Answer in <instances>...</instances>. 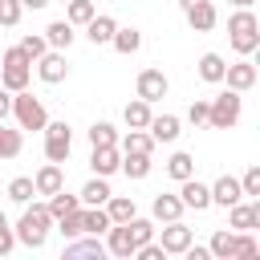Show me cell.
Segmentation results:
<instances>
[{
    "label": "cell",
    "mask_w": 260,
    "mask_h": 260,
    "mask_svg": "<svg viewBox=\"0 0 260 260\" xmlns=\"http://www.w3.org/2000/svg\"><path fill=\"white\" fill-rule=\"evenodd\" d=\"M114 28H118V20H114V16H106V12L98 16V12H93V20L85 24V37H89L93 45H110V37H114Z\"/></svg>",
    "instance_id": "22"
},
{
    "label": "cell",
    "mask_w": 260,
    "mask_h": 260,
    "mask_svg": "<svg viewBox=\"0 0 260 260\" xmlns=\"http://www.w3.org/2000/svg\"><path fill=\"white\" fill-rule=\"evenodd\" d=\"M61 187H65V171H61V162H45V167L32 175V191L45 195V199H49L53 191H61Z\"/></svg>",
    "instance_id": "14"
},
{
    "label": "cell",
    "mask_w": 260,
    "mask_h": 260,
    "mask_svg": "<svg viewBox=\"0 0 260 260\" xmlns=\"http://www.w3.org/2000/svg\"><path fill=\"white\" fill-rule=\"evenodd\" d=\"M73 150V130L69 122H45V158L49 162H65Z\"/></svg>",
    "instance_id": "6"
},
{
    "label": "cell",
    "mask_w": 260,
    "mask_h": 260,
    "mask_svg": "<svg viewBox=\"0 0 260 260\" xmlns=\"http://www.w3.org/2000/svg\"><path fill=\"white\" fill-rule=\"evenodd\" d=\"M41 37L49 41V49H69L77 32H73V24H69V20H53V24H49V28L41 32Z\"/></svg>",
    "instance_id": "25"
},
{
    "label": "cell",
    "mask_w": 260,
    "mask_h": 260,
    "mask_svg": "<svg viewBox=\"0 0 260 260\" xmlns=\"http://www.w3.org/2000/svg\"><path fill=\"white\" fill-rule=\"evenodd\" d=\"M179 199H183V207H191V211H207V207H211V187L191 175V179L179 183Z\"/></svg>",
    "instance_id": "11"
},
{
    "label": "cell",
    "mask_w": 260,
    "mask_h": 260,
    "mask_svg": "<svg viewBox=\"0 0 260 260\" xmlns=\"http://www.w3.org/2000/svg\"><path fill=\"white\" fill-rule=\"evenodd\" d=\"M57 232H61L65 240H73V236H85V223H81V207H77V211H69V215H61V219H57Z\"/></svg>",
    "instance_id": "39"
},
{
    "label": "cell",
    "mask_w": 260,
    "mask_h": 260,
    "mask_svg": "<svg viewBox=\"0 0 260 260\" xmlns=\"http://www.w3.org/2000/svg\"><path fill=\"white\" fill-rule=\"evenodd\" d=\"M45 207H49V215H53V223H57L61 215H69V211H77V207H81V199H77V195H69V191L61 187V191H53V195L45 199Z\"/></svg>",
    "instance_id": "24"
},
{
    "label": "cell",
    "mask_w": 260,
    "mask_h": 260,
    "mask_svg": "<svg viewBox=\"0 0 260 260\" xmlns=\"http://www.w3.org/2000/svg\"><path fill=\"white\" fill-rule=\"evenodd\" d=\"M240 110H244V93L223 89V93H215V98L207 102V126H211V130H232V126L240 122Z\"/></svg>",
    "instance_id": "4"
},
{
    "label": "cell",
    "mask_w": 260,
    "mask_h": 260,
    "mask_svg": "<svg viewBox=\"0 0 260 260\" xmlns=\"http://www.w3.org/2000/svg\"><path fill=\"white\" fill-rule=\"evenodd\" d=\"M228 41H232V49L240 57H252L260 49V20H256L252 8H236L228 16Z\"/></svg>",
    "instance_id": "2"
},
{
    "label": "cell",
    "mask_w": 260,
    "mask_h": 260,
    "mask_svg": "<svg viewBox=\"0 0 260 260\" xmlns=\"http://www.w3.org/2000/svg\"><path fill=\"white\" fill-rule=\"evenodd\" d=\"M32 69H37V77H41L45 85H61V81L69 77V61H65V49H45V53L32 61Z\"/></svg>",
    "instance_id": "7"
},
{
    "label": "cell",
    "mask_w": 260,
    "mask_h": 260,
    "mask_svg": "<svg viewBox=\"0 0 260 260\" xmlns=\"http://www.w3.org/2000/svg\"><path fill=\"white\" fill-rule=\"evenodd\" d=\"M4 114H12V93L0 85V118H4Z\"/></svg>",
    "instance_id": "46"
},
{
    "label": "cell",
    "mask_w": 260,
    "mask_h": 260,
    "mask_svg": "<svg viewBox=\"0 0 260 260\" xmlns=\"http://www.w3.org/2000/svg\"><path fill=\"white\" fill-rule=\"evenodd\" d=\"M45 49H49V41H45V37H41V32H28V37H24V41H20V53H24V57H28V61H37V57H41V53H45Z\"/></svg>",
    "instance_id": "41"
},
{
    "label": "cell",
    "mask_w": 260,
    "mask_h": 260,
    "mask_svg": "<svg viewBox=\"0 0 260 260\" xmlns=\"http://www.w3.org/2000/svg\"><path fill=\"white\" fill-rule=\"evenodd\" d=\"M134 89H138V98H142V102H150V106H154L158 98H167V93H171V81H167V73H162V69H142V73H138V81H134Z\"/></svg>",
    "instance_id": "9"
},
{
    "label": "cell",
    "mask_w": 260,
    "mask_h": 260,
    "mask_svg": "<svg viewBox=\"0 0 260 260\" xmlns=\"http://www.w3.org/2000/svg\"><path fill=\"white\" fill-rule=\"evenodd\" d=\"M106 215H110V223H126L130 215H138V207H134L130 195H110L106 199Z\"/></svg>",
    "instance_id": "27"
},
{
    "label": "cell",
    "mask_w": 260,
    "mask_h": 260,
    "mask_svg": "<svg viewBox=\"0 0 260 260\" xmlns=\"http://www.w3.org/2000/svg\"><path fill=\"white\" fill-rule=\"evenodd\" d=\"M81 223H85V236H106L110 215H106V207H81Z\"/></svg>",
    "instance_id": "32"
},
{
    "label": "cell",
    "mask_w": 260,
    "mask_h": 260,
    "mask_svg": "<svg viewBox=\"0 0 260 260\" xmlns=\"http://www.w3.org/2000/svg\"><path fill=\"white\" fill-rule=\"evenodd\" d=\"M20 16H24V4L20 0H0V24H20Z\"/></svg>",
    "instance_id": "42"
},
{
    "label": "cell",
    "mask_w": 260,
    "mask_h": 260,
    "mask_svg": "<svg viewBox=\"0 0 260 260\" xmlns=\"http://www.w3.org/2000/svg\"><path fill=\"white\" fill-rule=\"evenodd\" d=\"M183 122L175 118V114H150V122H146V134L154 138V142H175L183 130H179Z\"/></svg>",
    "instance_id": "15"
},
{
    "label": "cell",
    "mask_w": 260,
    "mask_h": 260,
    "mask_svg": "<svg viewBox=\"0 0 260 260\" xmlns=\"http://www.w3.org/2000/svg\"><path fill=\"white\" fill-rule=\"evenodd\" d=\"M118 150H122V154H154V138H150L146 130H130Z\"/></svg>",
    "instance_id": "29"
},
{
    "label": "cell",
    "mask_w": 260,
    "mask_h": 260,
    "mask_svg": "<svg viewBox=\"0 0 260 260\" xmlns=\"http://www.w3.org/2000/svg\"><path fill=\"white\" fill-rule=\"evenodd\" d=\"M228 4H236V8H252L256 0H228Z\"/></svg>",
    "instance_id": "48"
},
{
    "label": "cell",
    "mask_w": 260,
    "mask_h": 260,
    "mask_svg": "<svg viewBox=\"0 0 260 260\" xmlns=\"http://www.w3.org/2000/svg\"><path fill=\"white\" fill-rule=\"evenodd\" d=\"M240 191H244V195H260V167H248V171H244Z\"/></svg>",
    "instance_id": "45"
},
{
    "label": "cell",
    "mask_w": 260,
    "mask_h": 260,
    "mask_svg": "<svg viewBox=\"0 0 260 260\" xmlns=\"http://www.w3.org/2000/svg\"><path fill=\"white\" fill-rule=\"evenodd\" d=\"M126 228H130V236H134V244H146V240H154V219H142V215H130V219H126Z\"/></svg>",
    "instance_id": "40"
},
{
    "label": "cell",
    "mask_w": 260,
    "mask_h": 260,
    "mask_svg": "<svg viewBox=\"0 0 260 260\" xmlns=\"http://www.w3.org/2000/svg\"><path fill=\"white\" fill-rule=\"evenodd\" d=\"M20 4H24V8H32V12H37V8H45V4H53V0H20Z\"/></svg>",
    "instance_id": "47"
},
{
    "label": "cell",
    "mask_w": 260,
    "mask_h": 260,
    "mask_svg": "<svg viewBox=\"0 0 260 260\" xmlns=\"http://www.w3.org/2000/svg\"><path fill=\"white\" fill-rule=\"evenodd\" d=\"M16 248V232H12V223H8V215L0 211V256H8Z\"/></svg>",
    "instance_id": "43"
},
{
    "label": "cell",
    "mask_w": 260,
    "mask_h": 260,
    "mask_svg": "<svg viewBox=\"0 0 260 260\" xmlns=\"http://www.w3.org/2000/svg\"><path fill=\"white\" fill-rule=\"evenodd\" d=\"M89 167H93V175L110 179V175L122 167V150H118V146H93V154H89Z\"/></svg>",
    "instance_id": "16"
},
{
    "label": "cell",
    "mask_w": 260,
    "mask_h": 260,
    "mask_svg": "<svg viewBox=\"0 0 260 260\" xmlns=\"http://www.w3.org/2000/svg\"><path fill=\"white\" fill-rule=\"evenodd\" d=\"M150 102H142V98H134V102H126V110H122V118H126V126L130 130H146V122H150Z\"/></svg>",
    "instance_id": "26"
},
{
    "label": "cell",
    "mask_w": 260,
    "mask_h": 260,
    "mask_svg": "<svg viewBox=\"0 0 260 260\" xmlns=\"http://www.w3.org/2000/svg\"><path fill=\"white\" fill-rule=\"evenodd\" d=\"M28 81H32V61L20 53V45L4 49V57H0V85L8 93H16V89H28Z\"/></svg>",
    "instance_id": "3"
},
{
    "label": "cell",
    "mask_w": 260,
    "mask_h": 260,
    "mask_svg": "<svg viewBox=\"0 0 260 260\" xmlns=\"http://www.w3.org/2000/svg\"><path fill=\"white\" fill-rule=\"evenodd\" d=\"M215 20H219V12H215V4H211V0H199V4H191V8H187V24H191L195 32H211V28H215Z\"/></svg>",
    "instance_id": "19"
},
{
    "label": "cell",
    "mask_w": 260,
    "mask_h": 260,
    "mask_svg": "<svg viewBox=\"0 0 260 260\" xmlns=\"http://www.w3.org/2000/svg\"><path fill=\"white\" fill-rule=\"evenodd\" d=\"M232 244H236V232H232V228H219V232L211 236V244H207L211 260H232Z\"/></svg>",
    "instance_id": "33"
},
{
    "label": "cell",
    "mask_w": 260,
    "mask_h": 260,
    "mask_svg": "<svg viewBox=\"0 0 260 260\" xmlns=\"http://www.w3.org/2000/svg\"><path fill=\"white\" fill-rule=\"evenodd\" d=\"M65 4H69V8H65V20H69L73 28H77V24L85 28V24L93 20V12H98V8H93V0H65Z\"/></svg>",
    "instance_id": "34"
},
{
    "label": "cell",
    "mask_w": 260,
    "mask_h": 260,
    "mask_svg": "<svg viewBox=\"0 0 260 260\" xmlns=\"http://www.w3.org/2000/svg\"><path fill=\"white\" fill-rule=\"evenodd\" d=\"M260 256V244L252 232H236V244H232V260H256Z\"/></svg>",
    "instance_id": "35"
},
{
    "label": "cell",
    "mask_w": 260,
    "mask_h": 260,
    "mask_svg": "<svg viewBox=\"0 0 260 260\" xmlns=\"http://www.w3.org/2000/svg\"><path fill=\"white\" fill-rule=\"evenodd\" d=\"M32 195H37V191H32V179H28V175H16V179L8 183V199H12V203H20V207H24Z\"/></svg>",
    "instance_id": "38"
},
{
    "label": "cell",
    "mask_w": 260,
    "mask_h": 260,
    "mask_svg": "<svg viewBox=\"0 0 260 260\" xmlns=\"http://www.w3.org/2000/svg\"><path fill=\"white\" fill-rule=\"evenodd\" d=\"M12 114H16L20 130H45V122H49L45 102H41V98H32L28 89H16V93H12Z\"/></svg>",
    "instance_id": "5"
},
{
    "label": "cell",
    "mask_w": 260,
    "mask_h": 260,
    "mask_svg": "<svg viewBox=\"0 0 260 260\" xmlns=\"http://www.w3.org/2000/svg\"><path fill=\"white\" fill-rule=\"evenodd\" d=\"M81 256H106V244L98 240V236H73L69 244H65V260H81Z\"/></svg>",
    "instance_id": "18"
},
{
    "label": "cell",
    "mask_w": 260,
    "mask_h": 260,
    "mask_svg": "<svg viewBox=\"0 0 260 260\" xmlns=\"http://www.w3.org/2000/svg\"><path fill=\"white\" fill-rule=\"evenodd\" d=\"M150 211H154V219H158V223H171V219H179L187 207H183V199H179V195H154Z\"/></svg>",
    "instance_id": "21"
},
{
    "label": "cell",
    "mask_w": 260,
    "mask_h": 260,
    "mask_svg": "<svg viewBox=\"0 0 260 260\" xmlns=\"http://www.w3.org/2000/svg\"><path fill=\"white\" fill-rule=\"evenodd\" d=\"M244 199V191H240V179H232V175H219L215 183H211V203L215 207H232V203H240Z\"/></svg>",
    "instance_id": "17"
},
{
    "label": "cell",
    "mask_w": 260,
    "mask_h": 260,
    "mask_svg": "<svg viewBox=\"0 0 260 260\" xmlns=\"http://www.w3.org/2000/svg\"><path fill=\"white\" fill-rule=\"evenodd\" d=\"M110 195H114V191H110V183H106L102 175H93V179L81 187V195H77V199H81V207H106V199H110Z\"/></svg>",
    "instance_id": "20"
},
{
    "label": "cell",
    "mask_w": 260,
    "mask_h": 260,
    "mask_svg": "<svg viewBox=\"0 0 260 260\" xmlns=\"http://www.w3.org/2000/svg\"><path fill=\"white\" fill-rule=\"evenodd\" d=\"M223 81H228V89L248 93V89L260 81V69H256V61H252V57H244V61H232V65L223 69Z\"/></svg>",
    "instance_id": "8"
},
{
    "label": "cell",
    "mask_w": 260,
    "mask_h": 260,
    "mask_svg": "<svg viewBox=\"0 0 260 260\" xmlns=\"http://www.w3.org/2000/svg\"><path fill=\"white\" fill-rule=\"evenodd\" d=\"M118 171H126V179H146L150 175V154H122Z\"/></svg>",
    "instance_id": "36"
},
{
    "label": "cell",
    "mask_w": 260,
    "mask_h": 260,
    "mask_svg": "<svg viewBox=\"0 0 260 260\" xmlns=\"http://www.w3.org/2000/svg\"><path fill=\"white\" fill-rule=\"evenodd\" d=\"M89 146H118L114 122H93V126H89Z\"/></svg>",
    "instance_id": "37"
},
{
    "label": "cell",
    "mask_w": 260,
    "mask_h": 260,
    "mask_svg": "<svg viewBox=\"0 0 260 260\" xmlns=\"http://www.w3.org/2000/svg\"><path fill=\"white\" fill-rule=\"evenodd\" d=\"M228 228L232 232H252V228H260V203H232L228 207Z\"/></svg>",
    "instance_id": "13"
},
{
    "label": "cell",
    "mask_w": 260,
    "mask_h": 260,
    "mask_svg": "<svg viewBox=\"0 0 260 260\" xmlns=\"http://www.w3.org/2000/svg\"><path fill=\"white\" fill-rule=\"evenodd\" d=\"M223 69H228V61H223L219 53H203V57H199V77H203V81L219 85V81H223Z\"/></svg>",
    "instance_id": "28"
},
{
    "label": "cell",
    "mask_w": 260,
    "mask_h": 260,
    "mask_svg": "<svg viewBox=\"0 0 260 260\" xmlns=\"http://www.w3.org/2000/svg\"><path fill=\"white\" fill-rule=\"evenodd\" d=\"M191 240H195V232H191L183 219H171V223L162 228V240H158V244H162V252H167V256H183Z\"/></svg>",
    "instance_id": "10"
},
{
    "label": "cell",
    "mask_w": 260,
    "mask_h": 260,
    "mask_svg": "<svg viewBox=\"0 0 260 260\" xmlns=\"http://www.w3.org/2000/svg\"><path fill=\"white\" fill-rule=\"evenodd\" d=\"M167 175H171L175 183H183V179H191V175H195V158H191L187 150H175V154L167 158Z\"/></svg>",
    "instance_id": "30"
},
{
    "label": "cell",
    "mask_w": 260,
    "mask_h": 260,
    "mask_svg": "<svg viewBox=\"0 0 260 260\" xmlns=\"http://www.w3.org/2000/svg\"><path fill=\"white\" fill-rule=\"evenodd\" d=\"M110 45H114L122 57H130V53H138V49H142V32H138L134 24H130V28H122V24H118V28H114V37H110Z\"/></svg>",
    "instance_id": "23"
},
{
    "label": "cell",
    "mask_w": 260,
    "mask_h": 260,
    "mask_svg": "<svg viewBox=\"0 0 260 260\" xmlns=\"http://www.w3.org/2000/svg\"><path fill=\"white\" fill-rule=\"evenodd\" d=\"M20 150H24V134H20V130H8L4 118H0V162H4V158H16Z\"/></svg>",
    "instance_id": "31"
},
{
    "label": "cell",
    "mask_w": 260,
    "mask_h": 260,
    "mask_svg": "<svg viewBox=\"0 0 260 260\" xmlns=\"http://www.w3.org/2000/svg\"><path fill=\"white\" fill-rule=\"evenodd\" d=\"M49 228H53V215H49V207L45 203H24V215L16 219V244H24V248H45V240H49Z\"/></svg>",
    "instance_id": "1"
},
{
    "label": "cell",
    "mask_w": 260,
    "mask_h": 260,
    "mask_svg": "<svg viewBox=\"0 0 260 260\" xmlns=\"http://www.w3.org/2000/svg\"><path fill=\"white\" fill-rule=\"evenodd\" d=\"M187 122H191V126H207V98H195V102L187 106Z\"/></svg>",
    "instance_id": "44"
},
{
    "label": "cell",
    "mask_w": 260,
    "mask_h": 260,
    "mask_svg": "<svg viewBox=\"0 0 260 260\" xmlns=\"http://www.w3.org/2000/svg\"><path fill=\"white\" fill-rule=\"evenodd\" d=\"M134 248H138V244H134V236H130V228H126V223H110V228H106V252H110V256L130 260V256H134Z\"/></svg>",
    "instance_id": "12"
}]
</instances>
